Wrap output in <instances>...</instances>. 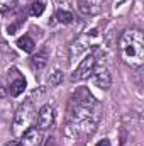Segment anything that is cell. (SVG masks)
<instances>
[{
    "instance_id": "cell-1",
    "label": "cell",
    "mask_w": 144,
    "mask_h": 146,
    "mask_svg": "<svg viewBox=\"0 0 144 146\" xmlns=\"http://www.w3.org/2000/svg\"><path fill=\"white\" fill-rule=\"evenodd\" d=\"M119 49L122 60L131 68H139L144 63V37L137 29L126 31L119 39Z\"/></svg>"
},
{
    "instance_id": "cell-2",
    "label": "cell",
    "mask_w": 144,
    "mask_h": 146,
    "mask_svg": "<svg viewBox=\"0 0 144 146\" xmlns=\"http://www.w3.org/2000/svg\"><path fill=\"white\" fill-rule=\"evenodd\" d=\"M97 66V56L95 54H88L81 60V63L76 66V70L71 73V82H81L92 76L93 68Z\"/></svg>"
},
{
    "instance_id": "cell-3",
    "label": "cell",
    "mask_w": 144,
    "mask_h": 146,
    "mask_svg": "<svg viewBox=\"0 0 144 146\" xmlns=\"http://www.w3.org/2000/svg\"><path fill=\"white\" fill-rule=\"evenodd\" d=\"M32 117V109H31V100H27L26 104H22L17 112H15V119H14V131L20 133L24 127H27L29 121Z\"/></svg>"
},
{
    "instance_id": "cell-4",
    "label": "cell",
    "mask_w": 144,
    "mask_h": 146,
    "mask_svg": "<svg viewBox=\"0 0 144 146\" xmlns=\"http://www.w3.org/2000/svg\"><path fill=\"white\" fill-rule=\"evenodd\" d=\"M92 80H93V83H95L98 88H102V90H108L110 85H112V76H110L108 70L104 66V65H102V66L97 65V66L93 68Z\"/></svg>"
},
{
    "instance_id": "cell-5",
    "label": "cell",
    "mask_w": 144,
    "mask_h": 146,
    "mask_svg": "<svg viewBox=\"0 0 144 146\" xmlns=\"http://www.w3.org/2000/svg\"><path fill=\"white\" fill-rule=\"evenodd\" d=\"M53 124H54V107L46 104L37 112V127L44 131V129H49Z\"/></svg>"
},
{
    "instance_id": "cell-6",
    "label": "cell",
    "mask_w": 144,
    "mask_h": 146,
    "mask_svg": "<svg viewBox=\"0 0 144 146\" xmlns=\"http://www.w3.org/2000/svg\"><path fill=\"white\" fill-rule=\"evenodd\" d=\"M41 141V129L36 126H27L22 133V146H37Z\"/></svg>"
},
{
    "instance_id": "cell-7",
    "label": "cell",
    "mask_w": 144,
    "mask_h": 146,
    "mask_svg": "<svg viewBox=\"0 0 144 146\" xmlns=\"http://www.w3.org/2000/svg\"><path fill=\"white\" fill-rule=\"evenodd\" d=\"M78 10L85 15H97L102 10V0H78Z\"/></svg>"
},
{
    "instance_id": "cell-8",
    "label": "cell",
    "mask_w": 144,
    "mask_h": 146,
    "mask_svg": "<svg viewBox=\"0 0 144 146\" xmlns=\"http://www.w3.org/2000/svg\"><path fill=\"white\" fill-rule=\"evenodd\" d=\"M26 87H27L26 78H24V76H17V78L10 83V87H9V94H10L12 97H19V95H22V92L26 90Z\"/></svg>"
},
{
    "instance_id": "cell-9",
    "label": "cell",
    "mask_w": 144,
    "mask_h": 146,
    "mask_svg": "<svg viewBox=\"0 0 144 146\" xmlns=\"http://www.w3.org/2000/svg\"><path fill=\"white\" fill-rule=\"evenodd\" d=\"M48 60H49V54H48L46 49H42V51H39V53H36V54L32 56L31 63H32V66H34L36 70H42V68L48 65Z\"/></svg>"
},
{
    "instance_id": "cell-10",
    "label": "cell",
    "mask_w": 144,
    "mask_h": 146,
    "mask_svg": "<svg viewBox=\"0 0 144 146\" xmlns=\"http://www.w3.org/2000/svg\"><path fill=\"white\" fill-rule=\"evenodd\" d=\"M17 46H19V49H22L24 53H32L34 48H36L34 41H32L29 36H22L19 41H17Z\"/></svg>"
},
{
    "instance_id": "cell-11",
    "label": "cell",
    "mask_w": 144,
    "mask_h": 146,
    "mask_svg": "<svg viewBox=\"0 0 144 146\" xmlns=\"http://www.w3.org/2000/svg\"><path fill=\"white\" fill-rule=\"evenodd\" d=\"M56 19H58V22H61V24H71L73 22V14L70 10H58L56 12Z\"/></svg>"
},
{
    "instance_id": "cell-12",
    "label": "cell",
    "mask_w": 144,
    "mask_h": 146,
    "mask_svg": "<svg viewBox=\"0 0 144 146\" xmlns=\"http://www.w3.org/2000/svg\"><path fill=\"white\" fill-rule=\"evenodd\" d=\"M44 9H46V5H44V2H34L32 5H31V15H34V17H39V15H42V12H44Z\"/></svg>"
},
{
    "instance_id": "cell-13",
    "label": "cell",
    "mask_w": 144,
    "mask_h": 146,
    "mask_svg": "<svg viewBox=\"0 0 144 146\" xmlns=\"http://www.w3.org/2000/svg\"><path fill=\"white\" fill-rule=\"evenodd\" d=\"M61 82H63V73L59 72V70H54L53 73H49V85L56 87V85H59Z\"/></svg>"
},
{
    "instance_id": "cell-14",
    "label": "cell",
    "mask_w": 144,
    "mask_h": 146,
    "mask_svg": "<svg viewBox=\"0 0 144 146\" xmlns=\"http://www.w3.org/2000/svg\"><path fill=\"white\" fill-rule=\"evenodd\" d=\"M15 3H17V2H15V0H12V5H15ZM10 9H14V7H10V5H9V10H10ZM0 10L5 14V10H7V5H5V3H0Z\"/></svg>"
},
{
    "instance_id": "cell-15",
    "label": "cell",
    "mask_w": 144,
    "mask_h": 146,
    "mask_svg": "<svg viewBox=\"0 0 144 146\" xmlns=\"http://www.w3.org/2000/svg\"><path fill=\"white\" fill-rule=\"evenodd\" d=\"M95 146H110V141H108L107 138H104V139H100Z\"/></svg>"
},
{
    "instance_id": "cell-16",
    "label": "cell",
    "mask_w": 144,
    "mask_h": 146,
    "mask_svg": "<svg viewBox=\"0 0 144 146\" xmlns=\"http://www.w3.org/2000/svg\"><path fill=\"white\" fill-rule=\"evenodd\" d=\"M3 146H22L20 141H17V139H14V141H9V143H5Z\"/></svg>"
}]
</instances>
